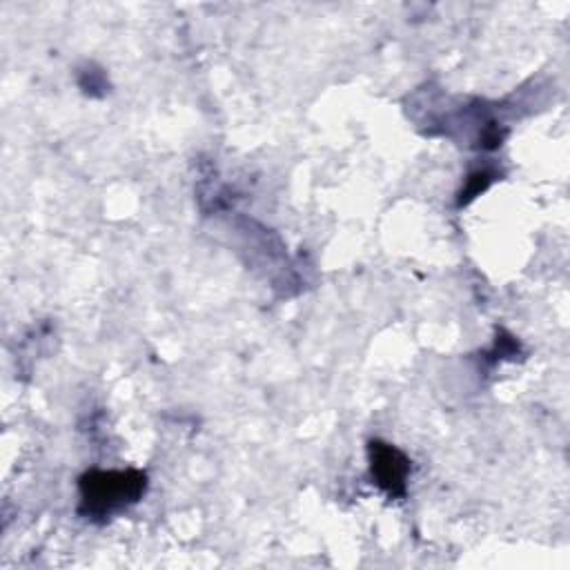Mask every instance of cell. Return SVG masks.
Listing matches in <instances>:
<instances>
[{"label":"cell","instance_id":"obj_1","mask_svg":"<svg viewBox=\"0 0 570 570\" xmlns=\"http://www.w3.org/2000/svg\"><path fill=\"white\" fill-rule=\"evenodd\" d=\"M82 503L89 514H109L116 508L138 501L145 490L142 472H91L80 481Z\"/></svg>","mask_w":570,"mask_h":570},{"label":"cell","instance_id":"obj_2","mask_svg":"<svg viewBox=\"0 0 570 570\" xmlns=\"http://www.w3.org/2000/svg\"><path fill=\"white\" fill-rule=\"evenodd\" d=\"M370 468H372V479L387 494L401 497L405 492V479L410 472V463L396 448H392L383 441H372L370 443Z\"/></svg>","mask_w":570,"mask_h":570},{"label":"cell","instance_id":"obj_3","mask_svg":"<svg viewBox=\"0 0 570 570\" xmlns=\"http://www.w3.org/2000/svg\"><path fill=\"white\" fill-rule=\"evenodd\" d=\"M488 183H490V174H488V171H476V174H472V176L468 178L465 189L461 191V203H468L470 198H474L479 191H483V189L488 187Z\"/></svg>","mask_w":570,"mask_h":570}]
</instances>
